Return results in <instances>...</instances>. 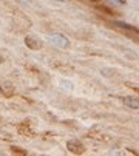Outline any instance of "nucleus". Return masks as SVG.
<instances>
[{
	"label": "nucleus",
	"mask_w": 139,
	"mask_h": 156,
	"mask_svg": "<svg viewBox=\"0 0 139 156\" xmlns=\"http://www.w3.org/2000/svg\"><path fill=\"white\" fill-rule=\"evenodd\" d=\"M66 150L73 154H82V153H85V145L79 139H70L66 142Z\"/></svg>",
	"instance_id": "obj_1"
},
{
	"label": "nucleus",
	"mask_w": 139,
	"mask_h": 156,
	"mask_svg": "<svg viewBox=\"0 0 139 156\" xmlns=\"http://www.w3.org/2000/svg\"><path fill=\"white\" fill-rule=\"evenodd\" d=\"M51 43L59 48H70V40L66 39V36H63L60 33H56L51 36Z\"/></svg>",
	"instance_id": "obj_2"
},
{
	"label": "nucleus",
	"mask_w": 139,
	"mask_h": 156,
	"mask_svg": "<svg viewBox=\"0 0 139 156\" xmlns=\"http://www.w3.org/2000/svg\"><path fill=\"white\" fill-rule=\"evenodd\" d=\"M25 45L30 49H33V51H37V49H40L42 46H44V42L36 36H26L25 37Z\"/></svg>",
	"instance_id": "obj_3"
},
{
	"label": "nucleus",
	"mask_w": 139,
	"mask_h": 156,
	"mask_svg": "<svg viewBox=\"0 0 139 156\" xmlns=\"http://www.w3.org/2000/svg\"><path fill=\"white\" fill-rule=\"evenodd\" d=\"M0 93H2V96H5V97H12L14 93H16V88H14L12 82L3 81L0 84Z\"/></svg>",
	"instance_id": "obj_4"
},
{
	"label": "nucleus",
	"mask_w": 139,
	"mask_h": 156,
	"mask_svg": "<svg viewBox=\"0 0 139 156\" xmlns=\"http://www.w3.org/2000/svg\"><path fill=\"white\" fill-rule=\"evenodd\" d=\"M124 103L127 107L133 108V110H139V97H133V96H125L124 99Z\"/></svg>",
	"instance_id": "obj_5"
},
{
	"label": "nucleus",
	"mask_w": 139,
	"mask_h": 156,
	"mask_svg": "<svg viewBox=\"0 0 139 156\" xmlns=\"http://www.w3.org/2000/svg\"><path fill=\"white\" fill-rule=\"evenodd\" d=\"M17 132H19L20 135H25V136H33V135H34L33 130L30 128V125H25V124H22V125L17 127Z\"/></svg>",
	"instance_id": "obj_6"
},
{
	"label": "nucleus",
	"mask_w": 139,
	"mask_h": 156,
	"mask_svg": "<svg viewBox=\"0 0 139 156\" xmlns=\"http://www.w3.org/2000/svg\"><path fill=\"white\" fill-rule=\"evenodd\" d=\"M11 153H16V154H26V151L23 150V148H20V147H11Z\"/></svg>",
	"instance_id": "obj_7"
},
{
	"label": "nucleus",
	"mask_w": 139,
	"mask_h": 156,
	"mask_svg": "<svg viewBox=\"0 0 139 156\" xmlns=\"http://www.w3.org/2000/svg\"><path fill=\"white\" fill-rule=\"evenodd\" d=\"M118 25H119L121 28H124V30H128V31H134V33H139L136 28H133V27H131V25H127V23H118Z\"/></svg>",
	"instance_id": "obj_8"
},
{
	"label": "nucleus",
	"mask_w": 139,
	"mask_h": 156,
	"mask_svg": "<svg viewBox=\"0 0 139 156\" xmlns=\"http://www.w3.org/2000/svg\"><path fill=\"white\" fill-rule=\"evenodd\" d=\"M108 2L113 5H125V0H108Z\"/></svg>",
	"instance_id": "obj_9"
},
{
	"label": "nucleus",
	"mask_w": 139,
	"mask_h": 156,
	"mask_svg": "<svg viewBox=\"0 0 139 156\" xmlns=\"http://www.w3.org/2000/svg\"><path fill=\"white\" fill-rule=\"evenodd\" d=\"M128 87H130V88L133 90V91H136V93L139 94V87H136V85H130V84H128Z\"/></svg>",
	"instance_id": "obj_10"
},
{
	"label": "nucleus",
	"mask_w": 139,
	"mask_h": 156,
	"mask_svg": "<svg viewBox=\"0 0 139 156\" xmlns=\"http://www.w3.org/2000/svg\"><path fill=\"white\" fill-rule=\"evenodd\" d=\"M0 63H3V56L0 54Z\"/></svg>",
	"instance_id": "obj_11"
},
{
	"label": "nucleus",
	"mask_w": 139,
	"mask_h": 156,
	"mask_svg": "<svg viewBox=\"0 0 139 156\" xmlns=\"http://www.w3.org/2000/svg\"><path fill=\"white\" fill-rule=\"evenodd\" d=\"M56 2H63V0H56Z\"/></svg>",
	"instance_id": "obj_12"
}]
</instances>
